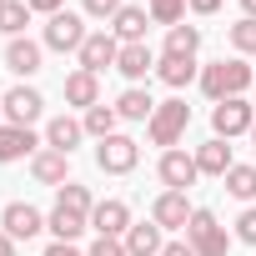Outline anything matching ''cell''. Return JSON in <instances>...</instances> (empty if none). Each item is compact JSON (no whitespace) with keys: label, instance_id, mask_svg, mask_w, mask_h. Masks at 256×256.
Here are the masks:
<instances>
[{"label":"cell","instance_id":"cell-1","mask_svg":"<svg viewBox=\"0 0 256 256\" xmlns=\"http://www.w3.org/2000/svg\"><path fill=\"white\" fill-rule=\"evenodd\" d=\"M201 96L216 106V100H231V96H246V86H256V70L241 60V56H231V60H211V66H201Z\"/></svg>","mask_w":256,"mask_h":256},{"label":"cell","instance_id":"cell-2","mask_svg":"<svg viewBox=\"0 0 256 256\" xmlns=\"http://www.w3.org/2000/svg\"><path fill=\"white\" fill-rule=\"evenodd\" d=\"M186 126H191V106L181 96H171V100H156V116L146 120V136H151V146L171 151V146H181Z\"/></svg>","mask_w":256,"mask_h":256},{"label":"cell","instance_id":"cell-3","mask_svg":"<svg viewBox=\"0 0 256 256\" xmlns=\"http://www.w3.org/2000/svg\"><path fill=\"white\" fill-rule=\"evenodd\" d=\"M186 241H191V251H196V256H226V251H231L226 226H221V221H216V211H206V206H196V211H191V221H186Z\"/></svg>","mask_w":256,"mask_h":256},{"label":"cell","instance_id":"cell-4","mask_svg":"<svg viewBox=\"0 0 256 256\" xmlns=\"http://www.w3.org/2000/svg\"><path fill=\"white\" fill-rule=\"evenodd\" d=\"M251 126H256V110H251L246 96H231V100H216L211 106V136L236 141V136H251Z\"/></svg>","mask_w":256,"mask_h":256},{"label":"cell","instance_id":"cell-5","mask_svg":"<svg viewBox=\"0 0 256 256\" xmlns=\"http://www.w3.org/2000/svg\"><path fill=\"white\" fill-rule=\"evenodd\" d=\"M86 36H90V30H86V16H80V10H56V16L46 20V30H40V46L66 56V50H80Z\"/></svg>","mask_w":256,"mask_h":256},{"label":"cell","instance_id":"cell-6","mask_svg":"<svg viewBox=\"0 0 256 256\" xmlns=\"http://www.w3.org/2000/svg\"><path fill=\"white\" fill-rule=\"evenodd\" d=\"M136 161H141V146L131 141V136H106V141H96V166L106 171V176H131L136 171Z\"/></svg>","mask_w":256,"mask_h":256},{"label":"cell","instance_id":"cell-7","mask_svg":"<svg viewBox=\"0 0 256 256\" xmlns=\"http://www.w3.org/2000/svg\"><path fill=\"white\" fill-rule=\"evenodd\" d=\"M76 60H80V70H90V76H100V70H116V60H120V40L110 36V26L90 30V36H86V46L76 50Z\"/></svg>","mask_w":256,"mask_h":256},{"label":"cell","instance_id":"cell-8","mask_svg":"<svg viewBox=\"0 0 256 256\" xmlns=\"http://www.w3.org/2000/svg\"><path fill=\"white\" fill-rule=\"evenodd\" d=\"M0 110H6V126H30V120H40V110H46V96L36 90V86H10L6 96H0Z\"/></svg>","mask_w":256,"mask_h":256},{"label":"cell","instance_id":"cell-9","mask_svg":"<svg viewBox=\"0 0 256 256\" xmlns=\"http://www.w3.org/2000/svg\"><path fill=\"white\" fill-rule=\"evenodd\" d=\"M156 176H161V186L166 191H186V186H196V156L191 151H181V146H171V151H161V161H156Z\"/></svg>","mask_w":256,"mask_h":256},{"label":"cell","instance_id":"cell-10","mask_svg":"<svg viewBox=\"0 0 256 256\" xmlns=\"http://www.w3.org/2000/svg\"><path fill=\"white\" fill-rule=\"evenodd\" d=\"M136 221H131V206H126L120 196H106V201H96V211H90V231L96 236H126Z\"/></svg>","mask_w":256,"mask_h":256},{"label":"cell","instance_id":"cell-11","mask_svg":"<svg viewBox=\"0 0 256 256\" xmlns=\"http://www.w3.org/2000/svg\"><path fill=\"white\" fill-rule=\"evenodd\" d=\"M191 201H186V191H161L156 201H151V221L161 226V231H186V221H191Z\"/></svg>","mask_w":256,"mask_h":256},{"label":"cell","instance_id":"cell-12","mask_svg":"<svg viewBox=\"0 0 256 256\" xmlns=\"http://www.w3.org/2000/svg\"><path fill=\"white\" fill-rule=\"evenodd\" d=\"M46 146V136H36L30 126H0V166H10V161H26Z\"/></svg>","mask_w":256,"mask_h":256},{"label":"cell","instance_id":"cell-13","mask_svg":"<svg viewBox=\"0 0 256 256\" xmlns=\"http://www.w3.org/2000/svg\"><path fill=\"white\" fill-rule=\"evenodd\" d=\"M0 231H10L16 241H30V236L46 231V216H40L30 201H10L6 211H0Z\"/></svg>","mask_w":256,"mask_h":256},{"label":"cell","instance_id":"cell-14","mask_svg":"<svg viewBox=\"0 0 256 256\" xmlns=\"http://www.w3.org/2000/svg\"><path fill=\"white\" fill-rule=\"evenodd\" d=\"M40 60H46V46H40V40H30V36H20V40H10V46H6V70H10V76H20V80H30V76L40 70Z\"/></svg>","mask_w":256,"mask_h":256},{"label":"cell","instance_id":"cell-15","mask_svg":"<svg viewBox=\"0 0 256 256\" xmlns=\"http://www.w3.org/2000/svg\"><path fill=\"white\" fill-rule=\"evenodd\" d=\"M60 90H66V106H76L80 116H86L90 106H100V76H90V70H80V66L66 76Z\"/></svg>","mask_w":256,"mask_h":256},{"label":"cell","instance_id":"cell-16","mask_svg":"<svg viewBox=\"0 0 256 256\" xmlns=\"http://www.w3.org/2000/svg\"><path fill=\"white\" fill-rule=\"evenodd\" d=\"M30 176L40 181V186H66L70 181V156H60V151H50V146H40L36 156H30Z\"/></svg>","mask_w":256,"mask_h":256},{"label":"cell","instance_id":"cell-17","mask_svg":"<svg viewBox=\"0 0 256 256\" xmlns=\"http://www.w3.org/2000/svg\"><path fill=\"white\" fill-rule=\"evenodd\" d=\"M80 141H86V126H80V116H50V120H46V146H50V151L70 156Z\"/></svg>","mask_w":256,"mask_h":256},{"label":"cell","instance_id":"cell-18","mask_svg":"<svg viewBox=\"0 0 256 256\" xmlns=\"http://www.w3.org/2000/svg\"><path fill=\"white\" fill-rule=\"evenodd\" d=\"M156 60H161V56H156L146 40H136V46H120V60H116V70H120L126 80H131V86H141V80L156 70Z\"/></svg>","mask_w":256,"mask_h":256},{"label":"cell","instance_id":"cell-19","mask_svg":"<svg viewBox=\"0 0 256 256\" xmlns=\"http://www.w3.org/2000/svg\"><path fill=\"white\" fill-rule=\"evenodd\" d=\"M191 156H196V171H201V176H216V181H221V176L236 166L231 141H221V136H211V141H206V146H196Z\"/></svg>","mask_w":256,"mask_h":256},{"label":"cell","instance_id":"cell-20","mask_svg":"<svg viewBox=\"0 0 256 256\" xmlns=\"http://www.w3.org/2000/svg\"><path fill=\"white\" fill-rule=\"evenodd\" d=\"M146 26H151V10L146 6H120L116 20H110V36L120 46H136V40H146Z\"/></svg>","mask_w":256,"mask_h":256},{"label":"cell","instance_id":"cell-21","mask_svg":"<svg viewBox=\"0 0 256 256\" xmlns=\"http://www.w3.org/2000/svg\"><path fill=\"white\" fill-rule=\"evenodd\" d=\"M126 241V256H161V246H166V231L156 226V221H136L131 231L120 236Z\"/></svg>","mask_w":256,"mask_h":256},{"label":"cell","instance_id":"cell-22","mask_svg":"<svg viewBox=\"0 0 256 256\" xmlns=\"http://www.w3.org/2000/svg\"><path fill=\"white\" fill-rule=\"evenodd\" d=\"M116 116H120V120H151V116H156L151 90H146V86H126V90L116 96Z\"/></svg>","mask_w":256,"mask_h":256},{"label":"cell","instance_id":"cell-23","mask_svg":"<svg viewBox=\"0 0 256 256\" xmlns=\"http://www.w3.org/2000/svg\"><path fill=\"white\" fill-rule=\"evenodd\" d=\"M156 76H161V86L181 90V86L201 80V66H196V60H186V56H161V60H156Z\"/></svg>","mask_w":256,"mask_h":256},{"label":"cell","instance_id":"cell-24","mask_svg":"<svg viewBox=\"0 0 256 256\" xmlns=\"http://www.w3.org/2000/svg\"><path fill=\"white\" fill-rule=\"evenodd\" d=\"M46 231H50L56 241H76L80 231H90V216H76V211H66V206H50Z\"/></svg>","mask_w":256,"mask_h":256},{"label":"cell","instance_id":"cell-25","mask_svg":"<svg viewBox=\"0 0 256 256\" xmlns=\"http://www.w3.org/2000/svg\"><path fill=\"white\" fill-rule=\"evenodd\" d=\"M80 126H86V136L90 141H106V136H116V126H120V116H116V106H90L86 116H80Z\"/></svg>","mask_w":256,"mask_h":256},{"label":"cell","instance_id":"cell-26","mask_svg":"<svg viewBox=\"0 0 256 256\" xmlns=\"http://www.w3.org/2000/svg\"><path fill=\"white\" fill-rule=\"evenodd\" d=\"M30 6L26 0H0V36H10V40H20L26 36V26H30Z\"/></svg>","mask_w":256,"mask_h":256},{"label":"cell","instance_id":"cell-27","mask_svg":"<svg viewBox=\"0 0 256 256\" xmlns=\"http://www.w3.org/2000/svg\"><path fill=\"white\" fill-rule=\"evenodd\" d=\"M196 50H201V26H171V30H166V50H161V56H186V60H196Z\"/></svg>","mask_w":256,"mask_h":256},{"label":"cell","instance_id":"cell-28","mask_svg":"<svg viewBox=\"0 0 256 256\" xmlns=\"http://www.w3.org/2000/svg\"><path fill=\"white\" fill-rule=\"evenodd\" d=\"M56 206H66V211H76V216H90V211H96V196H90V186L66 181V186L56 191Z\"/></svg>","mask_w":256,"mask_h":256},{"label":"cell","instance_id":"cell-29","mask_svg":"<svg viewBox=\"0 0 256 256\" xmlns=\"http://www.w3.org/2000/svg\"><path fill=\"white\" fill-rule=\"evenodd\" d=\"M221 181H226V196H236V201H256V166H241V161H236Z\"/></svg>","mask_w":256,"mask_h":256},{"label":"cell","instance_id":"cell-30","mask_svg":"<svg viewBox=\"0 0 256 256\" xmlns=\"http://www.w3.org/2000/svg\"><path fill=\"white\" fill-rule=\"evenodd\" d=\"M226 40H231V50L236 56H256V20H236V26H226Z\"/></svg>","mask_w":256,"mask_h":256},{"label":"cell","instance_id":"cell-31","mask_svg":"<svg viewBox=\"0 0 256 256\" xmlns=\"http://www.w3.org/2000/svg\"><path fill=\"white\" fill-rule=\"evenodd\" d=\"M146 10H151V20L156 26H181V16H186V0H146Z\"/></svg>","mask_w":256,"mask_h":256},{"label":"cell","instance_id":"cell-32","mask_svg":"<svg viewBox=\"0 0 256 256\" xmlns=\"http://www.w3.org/2000/svg\"><path fill=\"white\" fill-rule=\"evenodd\" d=\"M120 6H126V0H80V16L86 20H116Z\"/></svg>","mask_w":256,"mask_h":256},{"label":"cell","instance_id":"cell-33","mask_svg":"<svg viewBox=\"0 0 256 256\" xmlns=\"http://www.w3.org/2000/svg\"><path fill=\"white\" fill-rule=\"evenodd\" d=\"M236 241H241V246H256V206H246V211L236 216Z\"/></svg>","mask_w":256,"mask_h":256},{"label":"cell","instance_id":"cell-34","mask_svg":"<svg viewBox=\"0 0 256 256\" xmlns=\"http://www.w3.org/2000/svg\"><path fill=\"white\" fill-rule=\"evenodd\" d=\"M86 256H126V241H120V236H96Z\"/></svg>","mask_w":256,"mask_h":256},{"label":"cell","instance_id":"cell-35","mask_svg":"<svg viewBox=\"0 0 256 256\" xmlns=\"http://www.w3.org/2000/svg\"><path fill=\"white\" fill-rule=\"evenodd\" d=\"M40 256H86V251H80L76 241H50V246H46Z\"/></svg>","mask_w":256,"mask_h":256},{"label":"cell","instance_id":"cell-36","mask_svg":"<svg viewBox=\"0 0 256 256\" xmlns=\"http://www.w3.org/2000/svg\"><path fill=\"white\" fill-rule=\"evenodd\" d=\"M221 6H226V0H186V10H191V16H216Z\"/></svg>","mask_w":256,"mask_h":256},{"label":"cell","instance_id":"cell-37","mask_svg":"<svg viewBox=\"0 0 256 256\" xmlns=\"http://www.w3.org/2000/svg\"><path fill=\"white\" fill-rule=\"evenodd\" d=\"M26 6H30L36 16H46V20H50L56 10H66V0H26Z\"/></svg>","mask_w":256,"mask_h":256},{"label":"cell","instance_id":"cell-38","mask_svg":"<svg viewBox=\"0 0 256 256\" xmlns=\"http://www.w3.org/2000/svg\"><path fill=\"white\" fill-rule=\"evenodd\" d=\"M161 256H196V251H191V241L181 236V241H166V246H161Z\"/></svg>","mask_w":256,"mask_h":256},{"label":"cell","instance_id":"cell-39","mask_svg":"<svg viewBox=\"0 0 256 256\" xmlns=\"http://www.w3.org/2000/svg\"><path fill=\"white\" fill-rule=\"evenodd\" d=\"M16 246H20V241H16L10 231H0V256H16Z\"/></svg>","mask_w":256,"mask_h":256},{"label":"cell","instance_id":"cell-40","mask_svg":"<svg viewBox=\"0 0 256 256\" xmlns=\"http://www.w3.org/2000/svg\"><path fill=\"white\" fill-rule=\"evenodd\" d=\"M241 16H246V20H256V0H241Z\"/></svg>","mask_w":256,"mask_h":256},{"label":"cell","instance_id":"cell-41","mask_svg":"<svg viewBox=\"0 0 256 256\" xmlns=\"http://www.w3.org/2000/svg\"><path fill=\"white\" fill-rule=\"evenodd\" d=\"M251 141H256V126H251Z\"/></svg>","mask_w":256,"mask_h":256}]
</instances>
